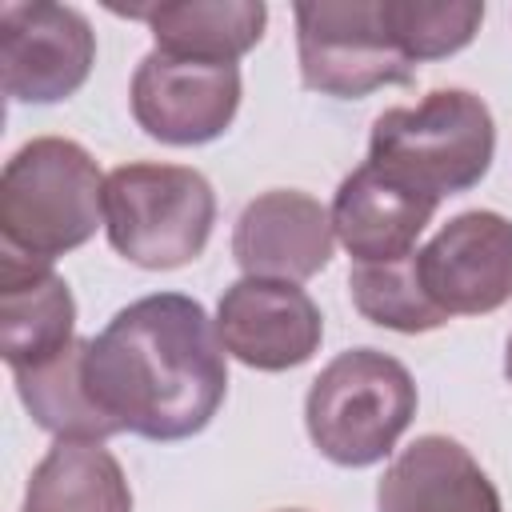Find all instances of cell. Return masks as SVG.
<instances>
[{
    "mask_svg": "<svg viewBox=\"0 0 512 512\" xmlns=\"http://www.w3.org/2000/svg\"><path fill=\"white\" fill-rule=\"evenodd\" d=\"M84 384L116 432L188 440L208 428L228 392L224 344L204 304L156 292L84 340Z\"/></svg>",
    "mask_w": 512,
    "mask_h": 512,
    "instance_id": "obj_1",
    "label": "cell"
},
{
    "mask_svg": "<svg viewBox=\"0 0 512 512\" xmlns=\"http://www.w3.org/2000/svg\"><path fill=\"white\" fill-rule=\"evenodd\" d=\"M104 180L76 140H28L0 176V244L36 260L80 248L104 220Z\"/></svg>",
    "mask_w": 512,
    "mask_h": 512,
    "instance_id": "obj_2",
    "label": "cell"
},
{
    "mask_svg": "<svg viewBox=\"0 0 512 512\" xmlns=\"http://www.w3.org/2000/svg\"><path fill=\"white\" fill-rule=\"evenodd\" d=\"M496 152V124L480 96L436 88L412 108H388L372 124L368 160L444 200L480 184Z\"/></svg>",
    "mask_w": 512,
    "mask_h": 512,
    "instance_id": "obj_3",
    "label": "cell"
},
{
    "mask_svg": "<svg viewBox=\"0 0 512 512\" xmlns=\"http://www.w3.org/2000/svg\"><path fill=\"white\" fill-rule=\"evenodd\" d=\"M416 416L408 368L376 348L340 352L308 388L304 424L320 456L344 468L384 460Z\"/></svg>",
    "mask_w": 512,
    "mask_h": 512,
    "instance_id": "obj_4",
    "label": "cell"
},
{
    "mask_svg": "<svg viewBox=\"0 0 512 512\" xmlns=\"http://www.w3.org/2000/svg\"><path fill=\"white\" fill-rule=\"evenodd\" d=\"M216 224L212 184L184 164H120L104 180V228L112 248L140 268L192 264Z\"/></svg>",
    "mask_w": 512,
    "mask_h": 512,
    "instance_id": "obj_5",
    "label": "cell"
},
{
    "mask_svg": "<svg viewBox=\"0 0 512 512\" xmlns=\"http://www.w3.org/2000/svg\"><path fill=\"white\" fill-rule=\"evenodd\" d=\"M300 80L320 96L360 100L388 84H408V56L392 44L380 0H320L296 4Z\"/></svg>",
    "mask_w": 512,
    "mask_h": 512,
    "instance_id": "obj_6",
    "label": "cell"
},
{
    "mask_svg": "<svg viewBox=\"0 0 512 512\" xmlns=\"http://www.w3.org/2000/svg\"><path fill=\"white\" fill-rule=\"evenodd\" d=\"M96 64V32L84 12L44 0L0 8L4 92L20 104H56L72 96Z\"/></svg>",
    "mask_w": 512,
    "mask_h": 512,
    "instance_id": "obj_7",
    "label": "cell"
},
{
    "mask_svg": "<svg viewBox=\"0 0 512 512\" xmlns=\"http://www.w3.org/2000/svg\"><path fill=\"white\" fill-rule=\"evenodd\" d=\"M240 108V68L152 48L132 76V116L164 144H208Z\"/></svg>",
    "mask_w": 512,
    "mask_h": 512,
    "instance_id": "obj_8",
    "label": "cell"
},
{
    "mask_svg": "<svg viewBox=\"0 0 512 512\" xmlns=\"http://www.w3.org/2000/svg\"><path fill=\"white\" fill-rule=\"evenodd\" d=\"M420 280L448 316H484L512 300V220L500 212H460L424 248Z\"/></svg>",
    "mask_w": 512,
    "mask_h": 512,
    "instance_id": "obj_9",
    "label": "cell"
},
{
    "mask_svg": "<svg viewBox=\"0 0 512 512\" xmlns=\"http://www.w3.org/2000/svg\"><path fill=\"white\" fill-rule=\"evenodd\" d=\"M216 332L224 352L260 372H284L320 348L324 320L312 296L288 280H236L216 308Z\"/></svg>",
    "mask_w": 512,
    "mask_h": 512,
    "instance_id": "obj_10",
    "label": "cell"
},
{
    "mask_svg": "<svg viewBox=\"0 0 512 512\" xmlns=\"http://www.w3.org/2000/svg\"><path fill=\"white\" fill-rule=\"evenodd\" d=\"M332 212L296 188H272L248 200L232 232V256L244 276L300 284L332 260Z\"/></svg>",
    "mask_w": 512,
    "mask_h": 512,
    "instance_id": "obj_11",
    "label": "cell"
},
{
    "mask_svg": "<svg viewBox=\"0 0 512 512\" xmlns=\"http://www.w3.org/2000/svg\"><path fill=\"white\" fill-rule=\"evenodd\" d=\"M440 200L412 188L408 180L364 160L340 180L332 200V232L356 264L400 260L416 252V236L436 216Z\"/></svg>",
    "mask_w": 512,
    "mask_h": 512,
    "instance_id": "obj_12",
    "label": "cell"
},
{
    "mask_svg": "<svg viewBox=\"0 0 512 512\" xmlns=\"http://www.w3.org/2000/svg\"><path fill=\"white\" fill-rule=\"evenodd\" d=\"M76 300L52 260L0 244V348L12 372L52 360L72 344Z\"/></svg>",
    "mask_w": 512,
    "mask_h": 512,
    "instance_id": "obj_13",
    "label": "cell"
},
{
    "mask_svg": "<svg viewBox=\"0 0 512 512\" xmlns=\"http://www.w3.org/2000/svg\"><path fill=\"white\" fill-rule=\"evenodd\" d=\"M376 512H504L488 472L452 436L412 440L376 488Z\"/></svg>",
    "mask_w": 512,
    "mask_h": 512,
    "instance_id": "obj_14",
    "label": "cell"
},
{
    "mask_svg": "<svg viewBox=\"0 0 512 512\" xmlns=\"http://www.w3.org/2000/svg\"><path fill=\"white\" fill-rule=\"evenodd\" d=\"M120 16L144 20L156 36V48L184 60L236 64L248 48L260 44L268 8L260 0H184V4H144L112 8Z\"/></svg>",
    "mask_w": 512,
    "mask_h": 512,
    "instance_id": "obj_15",
    "label": "cell"
},
{
    "mask_svg": "<svg viewBox=\"0 0 512 512\" xmlns=\"http://www.w3.org/2000/svg\"><path fill=\"white\" fill-rule=\"evenodd\" d=\"M24 512H132V492L100 440H56L28 476Z\"/></svg>",
    "mask_w": 512,
    "mask_h": 512,
    "instance_id": "obj_16",
    "label": "cell"
},
{
    "mask_svg": "<svg viewBox=\"0 0 512 512\" xmlns=\"http://www.w3.org/2000/svg\"><path fill=\"white\" fill-rule=\"evenodd\" d=\"M28 416L56 440H108L116 424L100 412L84 384V340H72L52 360L12 372Z\"/></svg>",
    "mask_w": 512,
    "mask_h": 512,
    "instance_id": "obj_17",
    "label": "cell"
},
{
    "mask_svg": "<svg viewBox=\"0 0 512 512\" xmlns=\"http://www.w3.org/2000/svg\"><path fill=\"white\" fill-rule=\"evenodd\" d=\"M352 304L364 320L392 328V332H432L448 324V312L428 296L420 280L416 252L400 260H376V264H352L348 272Z\"/></svg>",
    "mask_w": 512,
    "mask_h": 512,
    "instance_id": "obj_18",
    "label": "cell"
},
{
    "mask_svg": "<svg viewBox=\"0 0 512 512\" xmlns=\"http://www.w3.org/2000/svg\"><path fill=\"white\" fill-rule=\"evenodd\" d=\"M384 28L392 44L408 56V64L440 60L472 44L484 20V4L476 0H448V4H424V0H380Z\"/></svg>",
    "mask_w": 512,
    "mask_h": 512,
    "instance_id": "obj_19",
    "label": "cell"
},
{
    "mask_svg": "<svg viewBox=\"0 0 512 512\" xmlns=\"http://www.w3.org/2000/svg\"><path fill=\"white\" fill-rule=\"evenodd\" d=\"M504 376H508V384H512V336H508V348H504Z\"/></svg>",
    "mask_w": 512,
    "mask_h": 512,
    "instance_id": "obj_20",
    "label": "cell"
},
{
    "mask_svg": "<svg viewBox=\"0 0 512 512\" xmlns=\"http://www.w3.org/2000/svg\"><path fill=\"white\" fill-rule=\"evenodd\" d=\"M284 512H300V508H284Z\"/></svg>",
    "mask_w": 512,
    "mask_h": 512,
    "instance_id": "obj_21",
    "label": "cell"
}]
</instances>
